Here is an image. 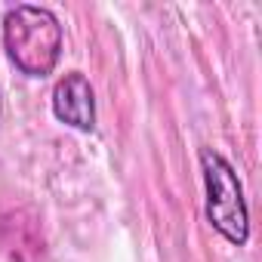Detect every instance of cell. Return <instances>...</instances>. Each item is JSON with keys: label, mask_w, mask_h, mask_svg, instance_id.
Returning <instances> with one entry per match:
<instances>
[{"label": "cell", "mask_w": 262, "mask_h": 262, "mask_svg": "<svg viewBox=\"0 0 262 262\" xmlns=\"http://www.w3.org/2000/svg\"><path fill=\"white\" fill-rule=\"evenodd\" d=\"M53 114L59 123L90 133L96 126V93L80 71H68L53 86Z\"/></svg>", "instance_id": "cell-3"}, {"label": "cell", "mask_w": 262, "mask_h": 262, "mask_svg": "<svg viewBox=\"0 0 262 262\" xmlns=\"http://www.w3.org/2000/svg\"><path fill=\"white\" fill-rule=\"evenodd\" d=\"M4 50L28 77H47L62 59V25L53 10L16 4L4 16Z\"/></svg>", "instance_id": "cell-1"}, {"label": "cell", "mask_w": 262, "mask_h": 262, "mask_svg": "<svg viewBox=\"0 0 262 262\" xmlns=\"http://www.w3.org/2000/svg\"><path fill=\"white\" fill-rule=\"evenodd\" d=\"M201 173L207 191V219L210 225L234 247H244L250 237V213L244 201L241 179L234 167L213 148L201 151Z\"/></svg>", "instance_id": "cell-2"}, {"label": "cell", "mask_w": 262, "mask_h": 262, "mask_svg": "<svg viewBox=\"0 0 262 262\" xmlns=\"http://www.w3.org/2000/svg\"><path fill=\"white\" fill-rule=\"evenodd\" d=\"M0 111H4V102H0Z\"/></svg>", "instance_id": "cell-4"}]
</instances>
